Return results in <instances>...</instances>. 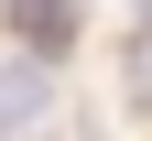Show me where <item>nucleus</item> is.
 Here are the masks:
<instances>
[{
    "label": "nucleus",
    "instance_id": "1",
    "mask_svg": "<svg viewBox=\"0 0 152 141\" xmlns=\"http://www.w3.org/2000/svg\"><path fill=\"white\" fill-rule=\"evenodd\" d=\"M44 109H54V65L44 54H11V65H0V141H22Z\"/></svg>",
    "mask_w": 152,
    "mask_h": 141
},
{
    "label": "nucleus",
    "instance_id": "2",
    "mask_svg": "<svg viewBox=\"0 0 152 141\" xmlns=\"http://www.w3.org/2000/svg\"><path fill=\"white\" fill-rule=\"evenodd\" d=\"M11 22L33 44H76V0H11Z\"/></svg>",
    "mask_w": 152,
    "mask_h": 141
},
{
    "label": "nucleus",
    "instance_id": "3",
    "mask_svg": "<svg viewBox=\"0 0 152 141\" xmlns=\"http://www.w3.org/2000/svg\"><path fill=\"white\" fill-rule=\"evenodd\" d=\"M141 22H152V0H141Z\"/></svg>",
    "mask_w": 152,
    "mask_h": 141
}]
</instances>
